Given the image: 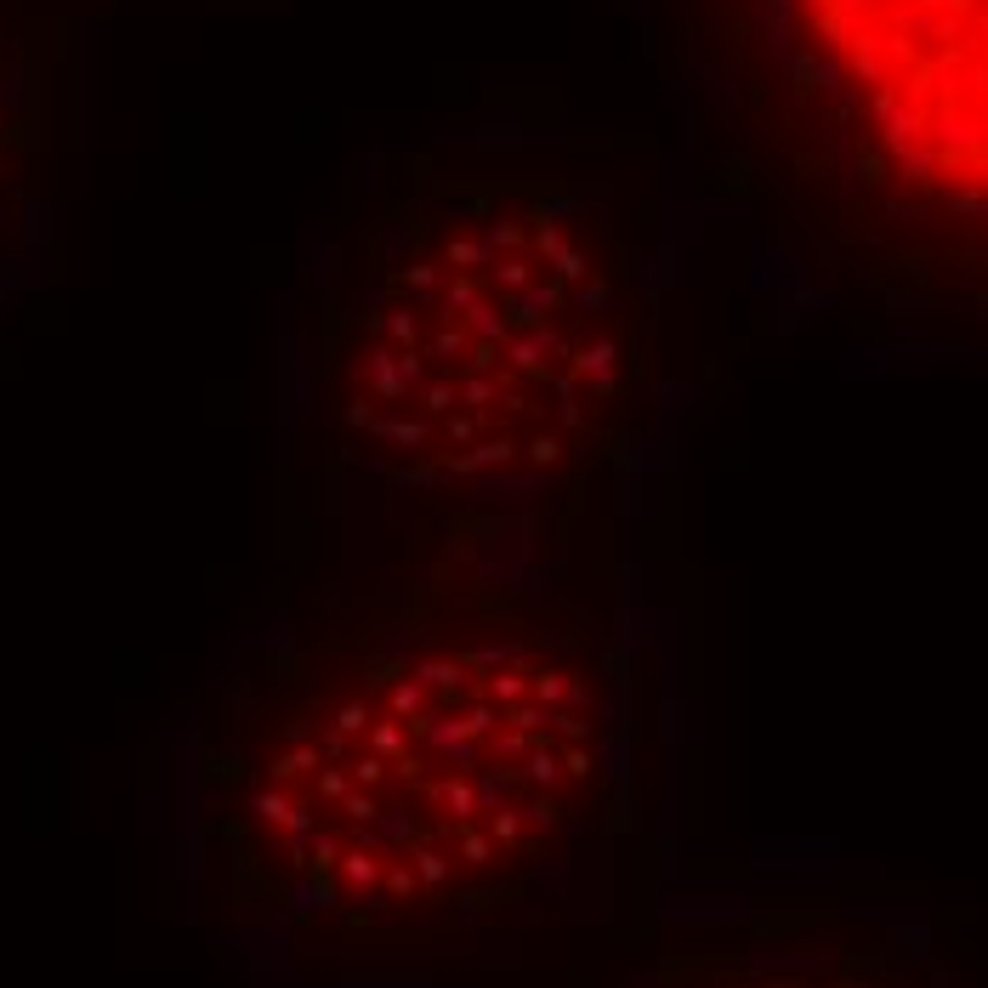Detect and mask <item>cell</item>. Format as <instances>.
Wrapping results in <instances>:
<instances>
[{
	"label": "cell",
	"instance_id": "cell-1",
	"mask_svg": "<svg viewBox=\"0 0 988 988\" xmlns=\"http://www.w3.org/2000/svg\"><path fill=\"white\" fill-rule=\"evenodd\" d=\"M608 790V671L585 625L449 523L392 597L222 682L205 830L228 903L415 937L529 892Z\"/></svg>",
	"mask_w": 988,
	"mask_h": 988
},
{
	"label": "cell",
	"instance_id": "cell-5",
	"mask_svg": "<svg viewBox=\"0 0 988 988\" xmlns=\"http://www.w3.org/2000/svg\"><path fill=\"white\" fill-rule=\"evenodd\" d=\"M40 171V86L18 23L0 12V256L12 250Z\"/></svg>",
	"mask_w": 988,
	"mask_h": 988
},
{
	"label": "cell",
	"instance_id": "cell-3",
	"mask_svg": "<svg viewBox=\"0 0 988 988\" xmlns=\"http://www.w3.org/2000/svg\"><path fill=\"white\" fill-rule=\"evenodd\" d=\"M881 188L988 228V0H767Z\"/></svg>",
	"mask_w": 988,
	"mask_h": 988
},
{
	"label": "cell",
	"instance_id": "cell-4",
	"mask_svg": "<svg viewBox=\"0 0 988 988\" xmlns=\"http://www.w3.org/2000/svg\"><path fill=\"white\" fill-rule=\"evenodd\" d=\"M812 920H767L739 949L671 954L642 988H949L932 966L926 932H892L881 943H818Z\"/></svg>",
	"mask_w": 988,
	"mask_h": 988
},
{
	"label": "cell",
	"instance_id": "cell-2",
	"mask_svg": "<svg viewBox=\"0 0 988 988\" xmlns=\"http://www.w3.org/2000/svg\"><path fill=\"white\" fill-rule=\"evenodd\" d=\"M318 353L336 449L398 489L574 472L608 443L636 370L580 194L460 171L415 177L370 222Z\"/></svg>",
	"mask_w": 988,
	"mask_h": 988
}]
</instances>
